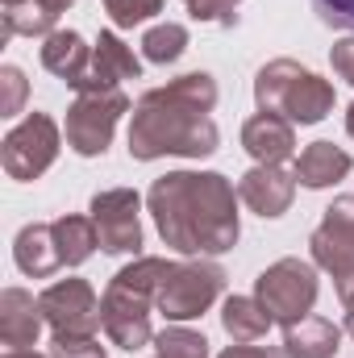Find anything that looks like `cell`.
<instances>
[{
    "instance_id": "cell-5",
    "label": "cell",
    "mask_w": 354,
    "mask_h": 358,
    "mask_svg": "<svg viewBox=\"0 0 354 358\" xmlns=\"http://www.w3.org/2000/svg\"><path fill=\"white\" fill-rule=\"evenodd\" d=\"M225 296V267L217 259H183L171 263L167 279L159 283L155 308L167 317V325H187L204 317Z\"/></svg>"
},
{
    "instance_id": "cell-34",
    "label": "cell",
    "mask_w": 354,
    "mask_h": 358,
    "mask_svg": "<svg viewBox=\"0 0 354 358\" xmlns=\"http://www.w3.org/2000/svg\"><path fill=\"white\" fill-rule=\"evenodd\" d=\"M346 134L354 138V100H351V108H346Z\"/></svg>"
},
{
    "instance_id": "cell-22",
    "label": "cell",
    "mask_w": 354,
    "mask_h": 358,
    "mask_svg": "<svg viewBox=\"0 0 354 358\" xmlns=\"http://www.w3.org/2000/svg\"><path fill=\"white\" fill-rule=\"evenodd\" d=\"M55 242H59L63 267H84L92 255L100 250V238H96L92 217H80V213H67V217L55 221Z\"/></svg>"
},
{
    "instance_id": "cell-9",
    "label": "cell",
    "mask_w": 354,
    "mask_h": 358,
    "mask_svg": "<svg viewBox=\"0 0 354 358\" xmlns=\"http://www.w3.org/2000/svg\"><path fill=\"white\" fill-rule=\"evenodd\" d=\"M309 255L338 287V300L354 292V196H338L309 238Z\"/></svg>"
},
{
    "instance_id": "cell-32",
    "label": "cell",
    "mask_w": 354,
    "mask_h": 358,
    "mask_svg": "<svg viewBox=\"0 0 354 358\" xmlns=\"http://www.w3.org/2000/svg\"><path fill=\"white\" fill-rule=\"evenodd\" d=\"M342 308H346V321H342V329L354 338V292H351V296H342Z\"/></svg>"
},
{
    "instance_id": "cell-18",
    "label": "cell",
    "mask_w": 354,
    "mask_h": 358,
    "mask_svg": "<svg viewBox=\"0 0 354 358\" xmlns=\"http://www.w3.org/2000/svg\"><path fill=\"white\" fill-rule=\"evenodd\" d=\"M71 4L76 0H8L0 4L4 38H50Z\"/></svg>"
},
{
    "instance_id": "cell-20",
    "label": "cell",
    "mask_w": 354,
    "mask_h": 358,
    "mask_svg": "<svg viewBox=\"0 0 354 358\" xmlns=\"http://www.w3.org/2000/svg\"><path fill=\"white\" fill-rule=\"evenodd\" d=\"M342 346V325H334L330 317H300L292 325H283V350L292 358H334Z\"/></svg>"
},
{
    "instance_id": "cell-15",
    "label": "cell",
    "mask_w": 354,
    "mask_h": 358,
    "mask_svg": "<svg viewBox=\"0 0 354 358\" xmlns=\"http://www.w3.org/2000/svg\"><path fill=\"white\" fill-rule=\"evenodd\" d=\"M42 304L25 287H4L0 292V342L4 350H34L42 338Z\"/></svg>"
},
{
    "instance_id": "cell-3",
    "label": "cell",
    "mask_w": 354,
    "mask_h": 358,
    "mask_svg": "<svg viewBox=\"0 0 354 358\" xmlns=\"http://www.w3.org/2000/svg\"><path fill=\"white\" fill-rule=\"evenodd\" d=\"M171 259L163 255H134V263L117 271L100 296L104 308V338L117 350H142L155 346V329H150V313L159 300V283L167 279Z\"/></svg>"
},
{
    "instance_id": "cell-23",
    "label": "cell",
    "mask_w": 354,
    "mask_h": 358,
    "mask_svg": "<svg viewBox=\"0 0 354 358\" xmlns=\"http://www.w3.org/2000/svg\"><path fill=\"white\" fill-rule=\"evenodd\" d=\"M183 50H187V25H179V21H159L142 34V59L146 63L171 67L183 59Z\"/></svg>"
},
{
    "instance_id": "cell-4",
    "label": "cell",
    "mask_w": 354,
    "mask_h": 358,
    "mask_svg": "<svg viewBox=\"0 0 354 358\" xmlns=\"http://www.w3.org/2000/svg\"><path fill=\"white\" fill-rule=\"evenodd\" d=\"M255 104L263 113H279L292 125H321L334 113L338 92L296 59H271L255 76Z\"/></svg>"
},
{
    "instance_id": "cell-35",
    "label": "cell",
    "mask_w": 354,
    "mask_h": 358,
    "mask_svg": "<svg viewBox=\"0 0 354 358\" xmlns=\"http://www.w3.org/2000/svg\"><path fill=\"white\" fill-rule=\"evenodd\" d=\"M271 358H292V355H288L283 346H275V350H271Z\"/></svg>"
},
{
    "instance_id": "cell-21",
    "label": "cell",
    "mask_w": 354,
    "mask_h": 358,
    "mask_svg": "<svg viewBox=\"0 0 354 358\" xmlns=\"http://www.w3.org/2000/svg\"><path fill=\"white\" fill-rule=\"evenodd\" d=\"M221 325L229 334V342H259L271 334L275 317L263 308L259 296H225L221 304Z\"/></svg>"
},
{
    "instance_id": "cell-1",
    "label": "cell",
    "mask_w": 354,
    "mask_h": 358,
    "mask_svg": "<svg viewBox=\"0 0 354 358\" xmlns=\"http://www.w3.org/2000/svg\"><path fill=\"white\" fill-rule=\"evenodd\" d=\"M238 183L221 171H167L150 183L146 213L167 250L183 259H217L238 246Z\"/></svg>"
},
{
    "instance_id": "cell-14",
    "label": "cell",
    "mask_w": 354,
    "mask_h": 358,
    "mask_svg": "<svg viewBox=\"0 0 354 358\" xmlns=\"http://www.w3.org/2000/svg\"><path fill=\"white\" fill-rule=\"evenodd\" d=\"M242 150L255 159V163H267V167H283V163H296V125L283 121L279 113H255L246 117L242 125Z\"/></svg>"
},
{
    "instance_id": "cell-26",
    "label": "cell",
    "mask_w": 354,
    "mask_h": 358,
    "mask_svg": "<svg viewBox=\"0 0 354 358\" xmlns=\"http://www.w3.org/2000/svg\"><path fill=\"white\" fill-rule=\"evenodd\" d=\"M0 117H17L21 108H25V92H29V80H25V71L21 67H13V63H4L0 67Z\"/></svg>"
},
{
    "instance_id": "cell-31",
    "label": "cell",
    "mask_w": 354,
    "mask_h": 358,
    "mask_svg": "<svg viewBox=\"0 0 354 358\" xmlns=\"http://www.w3.org/2000/svg\"><path fill=\"white\" fill-rule=\"evenodd\" d=\"M275 346H255V342H234V346H225L217 358H271Z\"/></svg>"
},
{
    "instance_id": "cell-27",
    "label": "cell",
    "mask_w": 354,
    "mask_h": 358,
    "mask_svg": "<svg viewBox=\"0 0 354 358\" xmlns=\"http://www.w3.org/2000/svg\"><path fill=\"white\" fill-rule=\"evenodd\" d=\"M238 4L242 0H183L192 21H213V25H238Z\"/></svg>"
},
{
    "instance_id": "cell-36",
    "label": "cell",
    "mask_w": 354,
    "mask_h": 358,
    "mask_svg": "<svg viewBox=\"0 0 354 358\" xmlns=\"http://www.w3.org/2000/svg\"><path fill=\"white\" fill-rule=\"evenodd\" d=\"M0 4H8V0H0Z\"/></svg>"
},
{
    "instance_id": "cell-17",
    "label": "cell",
    "mask_w": 354,
    "mask_h": 358,
    "mask_svg": "<svg viewBox=\"0 0 354 358\" xmlns=\"http://www.w3.org/2000/svg\"><path fill=\"white\" fill-rule=\"evenodd\" d=\"M292 171H296V183H300V187L325 192V187H334V183H342V179L351 176L354 159L342 146H334V142H309V146L296 155Z\"/></svg>"
},
{
    "instance_id": "cell-33",
    "label": "cell",
    "mask_w": 354,
    "mask_h": 358,
    "mask_svg": "<svg viewBox=\"0 0 354 358\" xmlns=\"http://www.w3.org/2000/svg\"><path fill=\"white\" fill-rule=\"evenodd\" d=\"M0 358H50V355H38V350H4Z\"/></svg>"
},
{
    "instance_id": "cell-2",
    "label": "cell",
    "mask_w": 354,
    "mask_h": 358,
    "mask_svg": "<svg viewBox=\"0 0 354 358\" xmlns=\"http://www.w3.org/2000/svg\"><path fill=\"white\" fill-rule=\"evenodd\" d=\"M217 80L208 71H187L167 80L163 88L142 92L129 113V159H208L221 146V129L213 121Z\"/></svg>"
},
{
    "instance_id": "cell-24",
    "label": "cell",
    "mask_w": 354,
    "mask_h": 358,
    "mask_svg": "<svg viewBox=\"0 0 354 358\" xmlns=\"http://www.w3.org/2000/svg\"><path fill=\"white\" fill-rule=\"evenodd\" d=\"M155 355L159 358H208V338L187 325H167L155 334Z\"/></svg>"
},
{
    "instance_id": "cell-12",
    "label": "cell",
    "mask_w": 354,
    "mask_h": 358,
    "mask_svg": "<svg viewBox=\"0 0 354 358\" xmlns=\"http://www.w3.org/2000/svg\"><path fill=\"white\" fill-rule=\"evenodd\" d=\"M138 76H142V59L134 55V46H125L117 29H100V34H96V42H92L88 76L76 84V96H80V92L121 88L125 80H138Z\"/></svg>"
},
{
    "instance_id": "cell-19",
    "label": "cell",
    "mask_w": 354,
    "mask_h": 358,
    "mask_svg": "<svg viewBox=\"0 0 354 358\" xmlns=\"http://www.w3.org/2000/svg\"><path fill=\"white\" fill-rule=\"evenodd\" d=\"M88 63H92V46L84 42L80 29H55L50 38H42V67L55 80H63L67 88H76L88 76Z\"/></svg>"
},
{
    "instance_id": "cell-13",
    "label": "cell",
    "mask_w": 354,
    "mask_h": 358,
    "mask_svg": "<svg viewBox=\"0 0 354 358\" xmlns=\"http://www.w3.org/2000/svg\"><path fill=\"white\" fill-rule=\"evenodd\" d=\"M296 171H288V167H267V163H255L246 176L238 179V200L255 213V217H263V221H275V217H283L288 208H292V200H296Z\"/></svg>"
},
{
    "instance_id": "cell-6",
    "label": "cell",
    "mask_w": 354,
    "mask_h": 358,
    "mask_svg": "<svg viewBox=\"0 0 354 358\" xmlns=\"http://www.w3.org/2000/svg\"><path fill=\"white\" fill-rule=\"evenodd\" d=\"M255 296L263 300V308L275 317V325H292L300 317H309L317 308L321 296V279L313 259H279L255 279Z\"/></svg>"
},
{
    "instance_id": "cell-11",
    "label": "cell",
    "mask_w": 354,
    "mask_h": 358,
    "mask_svg": "<svg viewBox=\"0 0 354 358\" xmlns=\"http://www.w3.org/2000/svg\"><path fill=\"white\" fill-rule=\"evenodd\" d=\"M88 217L96 225L104 255H142V196L134 187H104L88 204Z\"/></svg>"
},
{
    "instance_id": "cell-8",
    "label": "cell",
    "mask_w": 354,
    "mask_h": 358,
    "mask_svg": "<svg viewBox=\"0 0 354 358\" xmlns=\"http://www.w3.org/2000/svg\"><path fill=\"white\" fill-rule=\"evenodd\" d=\"M129 96L121 88L108 92H80L67 108V121H63V138L67 146L80 155V159H100L108 146H113V134H117V121L129 113Z\"/></svg>"
},
{
    "instance_id": "cell-25",
    "label": "cell",
    "mask_w": 354,
    "mask_h": 358,
    "mask_svg": "<svg viewBox=\"0 0 354 358\" xmlns=\"http://www.w3.org/2000/svg\"><path fill=\"white\" fill-rule=\"evenodd\" d=\"M167 0H104V13L117 29H134V25H146L150 17L163 13Z\"/></svg>"
},
{
    "instance_id": "cell-7",
    "label": "cell",
    "mask_w": 354,
    "mask_h": 358,
    "mask_svg": "<svg viewBox=\"0 0 354 358\" xmlns=\"http://www.w3.org/2000/svg\"><path fill=\"white\" fill-rule=\"evenodd\" d=\"M63 150V125L46 113H25L0 142V163H4V176L17 179V183H29V179L46 176L55 167Z\"/></svg>"
},
{
    "instance_id": "cell-16",
    "label": "cell",
    "mask_w": 354,
    "mask_h": 358,
    "mask_svg": "<svg viewBox=\"0 0 354 358\" xmlns=\"http://www.w3.org/2000/svg\"><path fill=\"white\" fill-rule=\"evenodd\" d=\"M13 263L29 279H50L63 267V255H59V242H55V221L21 225L17 238H13Z\"/></svg>"
},
{
    "instance_id": "cell-37",
    "label": "cell",
    "mask_w": 354,
    "mask_h": 358,
    "mask_svg": "<svg viewBox=\"0 0 354 358\" xmlns=\"http://www.w3.org/2000/svg\"><path fill=\"white\" fill-rule=\"evenodd\" d=\"M155 358H159V355H155Z\"/></svg>"
},
{
    "instance_id": "cell-10",
    "label": "cell",
    "mask_w": 354,
    "mask_h": 358,
    "mask_svg": "<svg viewBox=\"0 0 354 358\" xmlns=\"http://www.w3.org/2000/svg\"><path fill=\"white\" fill-rule=\"evenodd\" d=\"M38 304H42V317H46V329L50 334H76V338H100L104 329V308H100V296L88 279H55L50 287L38 292Z\"/></svg>"
},
{
    "instance_id": "cell-29",
    "label": "cell",
    "mask_w": 354,
    "mask_h": 358,
    "mask_svg": "<svg viewBox=\"0 0 354 358\" xmlns=\"http://www.w3.org/2000/svg\"><path fill=\"white\" fill-rule=\"evenodd\" d=\"M313 13L330 25V29H346L354 34V0H309Z\"/></svg>"
},
{
    "instance_id": "cell-28",
    "label": "cell",
    "mask_w": 354,
    "mask_h": 358,
    "mask_svg": "<svg viewBox=\"0 0 354 358\" xmlns=\"http://www.w3.org/2000/svg\"><path fill=\"white\" fill-rule=\"evenodd\" d=\"M50 358H108L100 338H76V334H50Z\"/></svg>"
},
{
    "instance_id": "cell-30",
    "label": "cell",
    "mask_w": 354,
    "mask_h": 358,
    "mask_svg": "<svg viewBox=\"0 0 354 358\" xmlns=\"http://www.w3.org/2000/svg\"><path fill=\"white\" fill-rule=\"evenodd\" d=\"M330 67H334L338 80H346V84L354 88V34H346L342 42H334V50H330Z\"/></svg>"
}]
</instances>
